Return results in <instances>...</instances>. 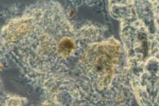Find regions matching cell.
<instances>
[{"mask_svg": "<svg viewBox=\"0 0 159 106\" xmlns=\"http://www.w3.org/2000/svg\"><path fill=\"white\" fill-rule=\"evenodd\" d=\"M74 44L73 41L68 38H65L60 42L58 47V51L64 57L69 56L74 49Z\"/></svg>", "mask_w": 159, "mask_h": 106, "instance_id": "obj_1", "label": "cell"}]
</instances>
